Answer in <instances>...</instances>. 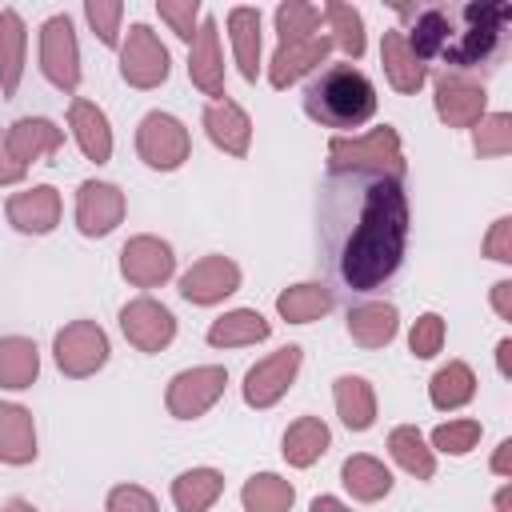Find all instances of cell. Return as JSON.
<instances>
[{"label":"cell","instance_id":"9","mask_svg":"<svg viewBox=\"0 0 512 512\" xmlns=\"http://www.w3.org/2000/svg\"><path fill=\"white\" fill-rule=\"evenodd\" d=\"M224 384H228V372L216 368V364L188 368V372L172 376V384H168V412L180 416V420L204 416L224 396Z\"/></svg>","mask_w":512,"mask_h":512},{"label":"cell","instance_id":"49","mask_svg":"<svg viewBox=\"0 0 512 512\" xmlns=\"http://www.w3.org/2000/svg\"><path fill=\"white\" fill-rule=\"evenodd\" d=\"M308 512H352V508H344L336 496H320V500H312V508Z\"/></svg>","mask_w":512,"mask_h":512},{"label":"cell","instance_id":"32","mask_svg":"<svg viewBox=\"0 0 512 512\" xmlns=\"http://www.w3.org/2000/svg\"><path fill=\"white\" fill-rule=\"evenodd\" d=\"M336 412L352 432H364L376 420V396L372 384L360 376H340L336 380Z\"/></svg>","mask_w":512,"mask_h":512},{"label":"cell","instance_id":"42","mask_svg":"<svg viewBox=\"0 0 512 512\" xmlns=\"http://www.w3.org/2000/svg\"><path fill=\"white\" fill-rule=\"evenodd\" d=\"M440 344H444V320H440L436 312H424V316L412 324V332H408V348H412L420 360H428V356L440 352Z\"/></svg>","mask_w":512,"mask_h":512},{"label":"cell","instance_id":"22","mask_svg":"<svg viewBox=\"0 0 512 512\" xmlns=\"http://www.w3.org/2000/svg\"><path fill=\"white\" fill-rule=\"evenodd\" d=\"M400 328V312L384 300H364L348 308V336L360 348H384Z\"/></svg>","mask_w":512,"mask_h":512},{"label":"cell","instance_id":"35","mask_svg":"<svg viewBox=\"0 0 512 512\" xmlns=\"http://www.w3.org/2000/svg\"><path fill=\"white\" fill-rule=\"evenodd\" d=\"M472 392H476V376H472V368L468 364H460V360H452V364H444L436 376H432V384H428V396H432V404L436 408H460V404H468L472 400Z\"/></svg>","mask_w":512,"mask_h":512},{"label":"cell","instance_id":"46","mask_svg":"<svg viewBox=\"0 0 512 512\" xmlns=\"http://www.w3.org/2000/svg\"><path fill=\"white\" fill-rule=\"evenodd\" d=\"M16 180H24V168L8 156V144H4V136H0V184H16Z\"/></svg>","mask_w":512,"mask_h":512},{"label":"cell","instance_id":"24","mask_svg":"<svg viewBox=\"0 0 512 512\" xmlns=\"http://www.w3.org/2000/svg\"><path fill=\"white\" fill-rule=\"evenodd\" d=\"M0 460L4 464H32L36 460L32 412L20 404H0Z\"/></svg>","mask_w":512,"mask_h":512},{"label":"cell","instance_id":"30","mask_svg":"<svg viewBox=\"0 0 512 512\" xmlns=\"http://www.w3.org/2000/svg\"><path fill=\"white\" fill-rule=\"evenodd\" d=\"M340 480L356 500H380L392 492V472L376 456H348L340 468Z\"/></svg>","mask_w":512,"mask_h":512},{"label":"cell","instance_id":"51","mask_svg":"<svg viewBox=\"0 0 512 512\" xmlns=\"http://www.w3.org/2000/svg\"><path fill=\"white\" fill-rule=\"evenodd\" d=\"M0 512H36V508H32L28 500H8V504H4Z\"/></svg>","mask_w":512,"mask_h":512},{"label":"cell","instance_id":"27","mask_svg":"<svg viewBox=\"0 0 512 512\" xmlns=\"http://www.w3.org/2000/svg\"><path fill=\"white\" fill-rule=\"evenodd\" d=\"M328 424L324 420H316V416H300L296 424H288V432H284V460L292 464V468H308V464H316L324 452H328Z\"/></svg>","mask_w":512,"mask_h":512},{"label":"cell","instance_id":"47","mask_svg":"<svg viewBox=\"0 0 512 512\" xmlns=\"http://www.w3.org/2000/svg\"><path fill=\"white\" fill-rule=\"evenodd\" d=\"M492 308H496L504 320H512V280H500V284L492 288Z\"/></svg>","mask_w":512,"mask_h":512},{"label":"cell","instance_id":"14","mask_svg":"<svg viewBox=\"0 0 512 512\" xmlns=\"http://www.w3.org/2000/svg\"><path fill=\"white\" fill-rule=\"evenodd\" d=\"M172 268H176V256H172V248H168L164 240H156V236H136V240H128L124 252H120V272H124V280L136 284V288H156V284H164V280L172 276Z\"/></svg>","mask_w":512,"mask_h":512},{"label":"cell","instance_id":"41","mask_svg":"<svg viewBox=\"0 0 512 512\" xmlns=\"http://www.w3.org/2000/svg\"><path fill=\"white\" fill-rule=\"evenodd\" d=\"M84 16H88V24L100 32V40L108 48L120 40V16H124V4L120 0H88L84 4Z\"/></svg>","mask_w":512,"mask_h":512},{"label":"cell","instance_id":"20","mask_svg":"<svg viewBox=\"0 0 512 512\" xmlns=\"http://www.w3.org/2000/svg\"><path fill=\"white\" fill-rule=\"evenodd\" d=\"M380 64H384L388 84H392L396 92H404V96L420 92L424 80H428V68L416 60V52L408 48L404 32H384V40H380Z\"/></svg>","mask_w":512,"mask_h":512},{"label":"cell","instance_id":"29","mask_svg":"<svg viewBox=\"0 0 512 512\" xmlns=\"http://www.w3.org/2000/svg\"><path fill=\"white\" fill-rule=\"evenodd\" d=\"M224 492V476L216 468H192L172 480V500L180 512H208Z\"/></svg>","mask_w":512,"mask_h":512},{"label":"cell","instance_id":"40","mask_svg":"<svg viewBox=\"0 0 512 512\" xmlns=\"http://www.w3.org/2000/svg\"><path fill=\"white\" fill-rule=\"evenodd\" d=\"M476 440H480V424H476V420H448V424H440V428L432 432V444H436L440 452H452V456L472 452Z\"/></svg>","mask_w":512,"mask_h":512},{"label":"cell","instance_id":"18","mask_svg":"<svg viewBox=\"0 0 512 512\" xmlns=\"http://www.w3.org/2000/svg\"><path fill=\"white\" fill-rule=\"evenodd\" d=\"M8 220H12V228L32 232V236L52 232L60 220V192L52 184H36L28 192H16L8 200Z\"/></svg>","mask_w":512,"mask_h":512},{"label":"cell","instance_id":"50","mask_svg":"<svg viewBox=\"0 0 512 512\" xmlns=\"http://www.w3.org/2000/svg\"><path fill=\"white\" fill-rule=\"evenodd\" d=\"M496 352H500V356H496V360H500V372L508 376V352H512V340H500V348H496Z\"/></svg>","mask_w":512,"mask_h":512},{"label":"cell","instance_id":"25","mask_svg":"<svg viewBox=\"0 0 512 512\" xmlns=\"http://www.w3.org/2000/svg\"><path fill=\"white\" fill-rule=\"evenodd\" d=\"M24 48H28L24 20H20V12L4 8V12H0V92H4V96H16V88H20Z\"/></svg>","mask_w":512,"mask_h":512},{"label":"cell","instance_id":"52","mask_svg":"<svg viewBox=\"0 0 512 512\" xmlns=\"http://www.w3.org/2000/svg\"><path fill=\"white\" fill-rule=\"evenodd\" d=\"M508 500H512L508 488H500V492H496V512H508Z\"/></svg>","mask_w":512,"mask_h":512},{"label":"cell","instance_id":"16","mask_svg":"<svg viewBox=\"0 0 512 512\" xmlns=\"http://www.w3.org/2000/svg\"><path fill=\"white\" fill-rule=\"evenodd\" d=\"M4 144H8V156L28 168L32 160H44V156H56L60 144H64V132L44 120V116H20L8 132H4Z\"/></svg>","mask_w":512,"mask_h":512},{"label":"cell","instance_id":"17","mask_svg":"<svg viewBox=\"0 0 512 512\" xmlns=\"http://www.w3.org/2000/svg\"><path fill=\"white\" fill-rule=\"evenodd\" d=\"M188 76L204 96H224V56H220V36H216V20H204L192 36V52H188Z\"/></svg>","mask_w":512,"mask_h":512},{"label":"cell","instance_id":"44","mask_svg":"<svg viewBox=\"0 0 512 512\" xmlns=\"http://www.w3.org/2000/svg\"><path fill=\"white\" fill-rule=\"evenodd\" d=\"M108 512H160V508H156V500L144 488L120 484V488L108 492Z\"/></svg>","mask_w":512,"mask_h":512},{"label":"cell","instance_id":"13","mask_svg":"<svg viewBox=\"0 0 512 512\" xmlns=\"http://www.w3.org/2000/svg\"><path fill=\"white\" fill-rule=\"evenodd\" d=\"M124 220V192L104 180H84L76 192V228L84 236H108Z\"/></svg>","mask_w":512,"mask_h":512},{"label":"cell","instance_id":"2","mask_svg":"<svg viewBox=\"0 0 512 512\" xmlns=\"http://www.w3.org/2000/svg\"><path fill=\"white\" fill-rule=\"evenodd\" d=\"M512 4H432L416 12L408 48L416 60H440L448 68H480L504 52Z\"/></svg>","mask_w":512,"mask_h":512},{"label":"cell","instance_id":"19","mask_svg":"<svg viewBox=\"0 0 512 512\" xmlns=\"http://www.w3.org/2000/svg\"><path fill=\"white\" fill-rule=\"evenodd\" d=\"M332 40L328 36H308V40H292V44H280L272 64H268V80L272 88H288L292 80H300L304 72H312L316 64H324Z\"/></svg>","mask_w":512,"mask_h":512},{"label":"cell","instance_id":"15","mask_svg":"<svg viewBox=\"0 0 512 512\" xmlns=\"http://www.w3.org/2000/svg\"><path fill=\"white\" fill-rule=\"evenodd\" d=\"M240 288V268L228 256H204L180 276V296L188 304H216Z\"/></svg>","mask_w":512,"mask_h":512},{"label":"cell","instance_id":"23","mask_svg":"<svg viewBox=\"0 0 512 512\" xmlns=\"http://www.w3.org/2000/svg\"><path fill=\"white\" fill-rule=\"evenodd\" d=\"M68 124H72V136L80 144V152L96 164H104L112 156V128H108V116L92 104V100H72L68 108Z\"/></svg>","mask_w":512,"mask_h":512},{"label":"cell","instance_id":"10","mask_svg":"<svg viewBox=\"0 0 512 512\" xmlns=\"http://www.w3.org/2000/svg\"><path fill=\"white\" fill-rule=\"evenodd\" d=\"M300 356H304V352H300L296 344H288V348L272 352L268 360H260L256 368H248V376H244V400H248L252 408H272V404L288 392V384L296 380Z\"/></svg>","mask_w":512,"mask_h":512},{"label":"cell","instance_id":"43","mask_svg":"<svg viewBox=\"0 0 512 512\" xmlns=\"http://www.w3.org/2000/svg\"><path fill=\"white\" fill-rule=\"evenodd\" d=\"M156 12H160V20L172 24V32H176L180 40L192 44V36H196V16H200V4H196V0H160Z\"/></svg>","mask_w":512,"mask_h":512},{"label":"cell","instance_id":"48","mask_svg":"<svg viewBox=\"0 0 512 512\" xmlns=\"http://www.w3.org/2000/svg\"><path fill=\"white\" fill-rule=\"evenodd\" d=\"M492 472H500V476L512 472V440H504V444L496 448V456H492Z\"/></svg>","mask_w":512,"mask_h":512},{"label":"cell","instance_id":"11","mask_svg":"<svg viewBox=\"0 0 512 512\" xmlns=\"http://www.w3.org/2000/svg\"><path fill=\"white\" fill-rule=\"evenodd\" d=\"M484 104H488V92L476 80L460 72H444L436 80V116L448 128H476L484 120Z\"/></svg>","mask_w":512,"mask_h":512},{"label":"cell","instance_id":"26","mask_svg":"<svg viewBox=\"0 0 512 512\" xmlns=\"http://www.w3.org/2000/svg\"><path fill=\"white\" fill-rule=\"evenodd\" d=\"M228 36L244 80H256L260 72V12L256 8H232L228 12Z\"/></svg>","mask_w":512,"mask_h":512},{"label":"cell","instance_id":"39","mask_svg":"<svg viewBox=\"0 0 512 512\" xmlns=\"http://www.w3.org/2000/svg\"><path fill=\"white\" fill-rule=\"evenodd\" d=\"M476 152L480 156H504L512 152V116L508 112H492L476 124Z\"/></svg>","mask_w":512,"mask_h":512},{"label":"cell","instance_id":"38","mask_svg":"<svg viewBox=\"0 0 512 512\" xmlns=\"http://www.w3.org/2000/svg\"><path fill=\"white\" fill-rule=\"evenodd\" d=\"M316 28H320V8L300 4V0H288V4L276 8V32H280V44L308 40Z\"/></svg>","mask_w":512,"mask_h":512},{"label":"cell","instance_id":"37","mask_svg":"<svg viewBox=\"0 0 512 512\" xmlns=\"http://www.w3.org/2000/svg\"><path fill=\"white\" fill-rule=\"evenodd\" d=\"M324 20H328V28H332V44H340L352 60L364 52V20H360V12L352 8V4H340V0H332L328 8H324Z\"/></svg>","mask_w":512,"mask_h":512},{"label":"cell","instance_id":"12","mask_svg":"<svg viewBox=\"0 0 512 512\" xmlns=\"http://www.w3.org/2000/svg\"><path fill=\"white\" fill-rule=\"evenodd\" d=\"M120 328H124V336H128L140 352H160V348H168L172 336H176L172 312H168L164 304H156L152 296H140V300L124 304V308H120Z\"/></svg>","mask_w":512,"mask_h":512},{"label":"cell","instance_id":"21","mask_svg":"<svg viewBox=\"0 0 512 512\" xmlns=\"http://www.w3.org/2000/svg\"><path fill=\"white\" fill-rule=\"evenodd\" d=\"M204 128H208L212 144L224 148L228 156H244V152H248L252 120L244 116L240 104H232V100H212V104L204 108Z\"/></svg>","mask_w":512,"mask_h":512},{"label":"cell","instance_id":"3","mask_svg":"<svg viewBox=\"0 0 512 512\" xmlns=\"http://www.w3.org/2000/svg\"><path fill=\"white\" fill-rule=\"evenodd\" d=\"M304 112L324 128H360L376 112V88L360 68L328 64L304 88Z\"/></svg>","mask_w":512,"mask_h":512},{"label":"cell","instance_id":"8","mask_svg":"<svg viewBox=\"0 0 512 512\" xmlns=\"http://www.w3.org/2000/svg\"><path fill=\"white\" fill-rule=\"evenodd\" d=\"M40 68L64 92H72L80 84V52H76V32H72L68 16L44 20V28H40Z\"/></svg>","mask_w":512,"mask_h":512},{"label":"cell","instance_id":"31","mask_svg":"<svg viewBox=\"0 0 512 512\" xmlns=\"http://www.w3.org/2000/svg\"><path fill=\"white\" fill-rule=\"evenodd\" d=\"M40 372V352L24 336L0 340V388H28Z\"/></svg>","mask_w":512,"mask_h":512},{"label":"cell","instance_id":"4","mask_svg":"<svg viewBox=\"0 0 512 512\" xmlns=\"http://www.w3.org/2000/svg\"><path fill=\"white\" fill-rule=\"evenodd\" d=\"M328 168L332 172H376L388 180H404V152L396 128H372L368 136H336L328 144Z\"/></svg>","mask_w":512,"mask_h":512},{"label":"cell","instance_id":"36","mask_svg":"<svg viewBox=\"0 0 512 512\" xmlns=\"http://www.w3.org/2000/svg\"><path fill=\"white\" fill-rule=\"evenodd\" d=\"M240 500H244L248 512H288L292 500H296V492H292V484L280 480L276 472H260V476H252V480L244 484Z\"/></svg>","mask_w":512,"mask_h":512},{"label":"cell","instance_id":"7","mask_svg":"<svg viewBox=\"0 0 512 512\" xmlns=\"http://www.w3.org/2000/svg\"><path fill=\"white\" fill-rule=\"evenodd\" d=\"M108 360V336L92 320H76L56 332V364L64 376H92Z\"/></svg>","mask_w":512,"mask_h":512},{"label":"cell","instance_id":"34","mask_svg":"<svg viewBox=\"0 0 512 512\" xmlns=\"http://www.w3.org/2000/svg\"><path fill=\"white\" fill-rule=\"evenodd\" d=\"M332 308V292L320 288V284H292L276 296V312L288 320V324H308V320H320L324 312Z\"/></svg>","mask_w":512,"mask_h":512},{"label":"cell","instance_id":"1","mask_svg":"<svg viewBox=\"0 0 512 512\" xmlns=\"http://www.w3.org/2000/svg\"><path fill=\"white\" fill-rule=\"evenodd\" d=\"M324 268L348 296H368L396 276L408 248V196L376 172H328L316 192Z\"/></svg>","mask_w":512,"mask_h":512},{"label":"cell","instance_id":"5","mask_svg":"<svg viewBox=\"0 0 512 512\" xmlns=\"http://www.w3.org/2000/svg\"><path fill=\"white\" fill-rule=\"evenodd\" d=\"M188 148H192L188 128L168 112H148L140 120V128H136V152H140V160L148 168L172 172V168H180L188 160Z\"/></svg>","mask_w":512,"mask_h":512},{"label":"cell","instance_id":"45","mask_svg":"<svg viewBox=\"0 0 512 512\" xmlns=\"http://www.w3.org/2000/svg\"><path fill=\"white\" fill-rule=\"evenodd\" d=\"M484 256H492V260H500V264L512 260V220H508V216L492 224V232H488V240H484Z\"/></svg>","mask_w":512,"mask_h":512},{"label":"cell","instance_id":"28","mask_svg":"<svg viewBox=\"0 0 512 512\" xmlns=\"http://www.w3.org/2000/svg\"><path fill=\"white\" fill-rule=\"evenodd\" d=\"M268 332H272V328H268V320H264L260 312H252V308H236V312L212 320V328H208V344H212V348H240V344H256V340H264Z\"/></svg>","mask_w":512,"mask_h":512},{"label":"cell","instance_id":"6","mask_svg":"<svg viewBox=\"0 0 512 512\" xmlns=\"http://www.w3.org/2000/svg\"><path fill=\"white\" fill-rule=\"evenodd\" d=\"M120 76L132 88H156L168 80V48L148 24H132L120 48Z\"/></svg>","mask_w":512,"mask_h":512},{"label":"cell","instance_id":"33","mask_svg":"<svg viewBox=\"0 0 512 512\" xmlns=\"http://www.w3.org/2000/svg\"><path fill=\"white\" fill-rule=\"evenodd\" d=\"M388 452H392V460H396L408 476H416V480H432L436 460H432V448L424 444L420 428H412V424L392 428V436H388Z\"/></svg>","mask_w":512,"mask_h":512}]
</instances>
